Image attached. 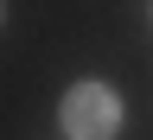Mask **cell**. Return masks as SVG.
Here are the masks:
<instances>
[{"label": "cell", "mask_w": 153, "mask_h": 140, "mask_svg": "<svg viewBox=\"0 0 153 140\" xmlns=\"http://www.w3.org/2000/svg\"><path fill=\"white\" fill-rule=\"evenodd\" d=\"M57 121H64L70 140H115V127H121V96L108 83H70Z\"/></svg>", "instance_id": "1"}]
</instances>
